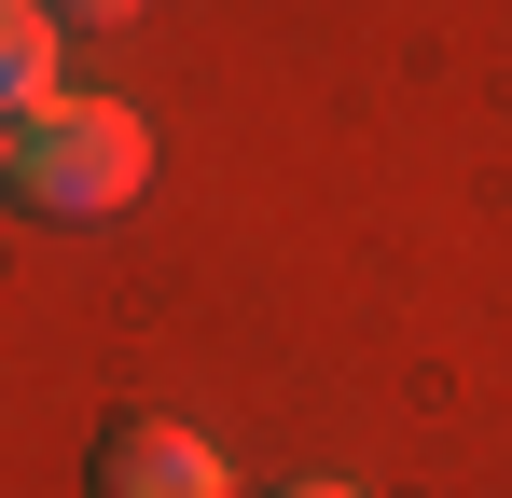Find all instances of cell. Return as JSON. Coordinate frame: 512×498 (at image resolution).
<instances>
[{
	"label": "cell",
	"instance_id": "cell-1",
	"mask_svg": "<svg viewBox=\"0 0 512 498\" xmlns=\"http://www.w3.org/2000/svg\"><path fill=\"white\" fill-rule=\"evenodd\" d=\"M0 180L42 222H111V208L153 194V125L125 97H42L28 125H0Z\"/></svg>",
	"mask_w": 512,
	"mask_h": 498
},
{
	"label": "cell",
	"instance_id": "cell-2",
	"mask_svg": "<svg viewBox=\"0 0 512 498\" xmlns=\"http://www.w3.org/2000/svg\"><path fill=\"white\" fill-rule=\"evenodd\" d=\"M84 485L97 498H236L222 485V443H194L180 415H125V429L84 457Z\"/></svg>",
	"mask_w": 512,
	"mask_h": 498
},
{
	"label": "cell",
	"instance_id": "cell-3",
	"mask_svg": "<svg viewBox=\"0 0 512 498\" xmlns=\"http://www.w3.org/2000/svg\"><path fill=\"white\" fill-rule=\"evenodd\" d=\"M42 97H70L56 83V0H0V125H28Z\"/></svg>",
	"mask_w": 512,
	"mask_h": 498
},
{
	"label": "cell",
	"instance_id": "cell-4",
	"mask_svg": "<svg viewBox=\"0 0 512 498\" xmlns=\"http://www.w3.org/2000/svg\"><path fill=\"white\" fill-rule=\"evenodd\" d=\"M139 0H56V28H125Z\"/></svg>",
	"mask_w": 512,
	"mask_h": 498
},
{
	"label": "cell",
	"instance_id": "cell-5",
	"mask_svg": "<svg viewBox=\"0 0 512 498\" xmlns=\"http://www.w3.org/2000/svg\"><path fill=\"white\" fill-rule=\"evenodd\" d=\"M277 498H360V485H277Z\"/></svg>",
	"mask_w": 512,
	"mask_h": 498
}]
</instances>
